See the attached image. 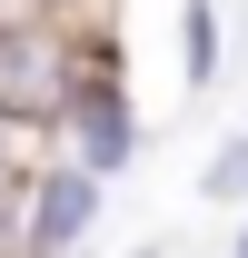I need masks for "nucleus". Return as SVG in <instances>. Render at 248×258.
Here are the masks:
<instances>
[{
  "instance_id": "6",
  "label": "nucleus",
  "mask_w": 248,
  "mask_h": 258,
  "mask_svg": "<svg viewBox=\"0 0 248 258\" xmlns=\"http://www.w3.org/2000/svg\"><path fill=\"white\" fill-rule=\"evenodd\" d=\"M228 258H248V219H238V238H228Z\"/></svg>"
},
{
  "instance_id": "1",
  "label": "nucleus",
  "mask_w": 248,
  "mask_h": 258,
  "mask_svg": "<svg viewBox=\"0 0 248 258\" xmlns=\"http://www.w3.org/2000/svg\"><path fill=\"white\" fill-rule=\"evenodd\" d=\"M60 159L90 169L99 189L139 159V99H129V70H119V30L80 20V80H70V109H60Z\"/></svg>"
},
{
  "instance_id": "2",
  "label": "nucleus",
  "mask_w": 248,
  "mask_h": 258,
  "mask_svg": "<svg viewBox=\"0 0 248 258\" xmlns=\"http://www.w3.org/2000/svg\"><path fill=\"white\" fill-rule=\"evenodd\" d=\"M70 80H80V20H10L0 30V119L60 129Z\"/></svg>"
},
{
  "instance_id": "4",
  "label": "nucleus",
  "mask_w": 248,
  "mask_h": 258,
  "mask_svg": "<svg viewBox=\"0 0 248 258\" xmlns=\"http://www.w3.org/2000/svg\"><path fill=\"white\" fill-rule=\"evenodd\" d=\"M218 50H228V40H218V0H179V80L199 99L218 90Z\"/></svg>"
},
{
  "instance_id": "8",
  "label": "nucleus",
  "mask_w": 248,
  "mask_h": 258,
  "mask_svg": "<svg viewBox=\"0 0 248 258\" xmlns=\"http://www.w3.org/2000/svg\"><path fill=\"white\" fill-rule=\"evenodd\" d=\"M238 50H248V20H238Z\"/></svg>"
},
{
  "instance_id": "7",
  "label": "nucleus",
  "mask_w": 248,
  "mask_h": 258,
  "mask_svg": "<svg viewBox=\"0 0 248 258\" xmlns=\"http://www.w3.org/2000/svg\"><path fill=\"white\" fill-rule=\"evenodd\" d=\"M129 258H169V248H129Z\"/></svg>"
},
{
  "instance_id": "5",
  "label": "nucleus",
  "mask_w": 248,
  "mask_h": 258,
  "mask_svg": "<svg viewBox=\"0 0 248 258\" xmlns=\"http://www.w3.org/2000/svg\"><path fill=\"white\" fill-rule=\"evenodd\" d=\"M199 199H218V209H248V129H228L209 149V169H199Z\"/></svg>"
},
{
  "instance_id": "3",
  "label": "nucleus",
  "mask_w": 248,
  "mask_h": 258,
  "mask_svg": "<svg viewBox=\"0 0 248 258\" xmlns=\"http://www.w3.org/2000/svg\"><path fill=\"white\" fill-rule=\"evenodd\" d=\"M99 199L109 189H99L90 169L50 159L30 189H20V258H80V238L99 228Z\"/></svg>"
}]
</instances>
